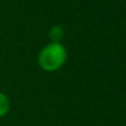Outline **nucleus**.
<instances>
[{
    "instance_id": "f257e3e1",
    "label": "nucleus",
    "mask_w": 126,
    "mask_h": 126,
    "mask_svg": "<svg viewBox=\"0 0 126 126\" xmlns=\"http://www.w3.org/2000/svg\"><path fill=\"white\" fill-rule=\"evenodd\" d=\"M67 51L60 42H50L43 47L38 54V65L47 72H54L66 63Z\"/></svg>"
},
{
    "instance_id": "f03ea898",
    "label": "nucleus",
    "mask_w": 126,
    "mask_h": 126,
    "mask_svg": "<svg viewBox=\"0 0 126 126\" xmlns=\"http://www.w3.org/2000/svg\"><path fill=\"white\" fill-rule=\"evenodd\" d=\"M10 110V99L7 95L0 91V118L5 116Z\"/></svg>"
},
{
    "instance_id": "7ed1b4c3",
    "label": "nucleus",
    "mask_w": 126,
    "mask_h": 126,
    "mask_svg": "<svg viewBox=\"0 0 126 126\" xmlns=\"http://www.w3.org/2000/svg\"><path fill=\"white\" fill-rule=\"evenodd\" d=\"M49 37L51 39V42H60L64 37V30L61 26H54L50 28L49 32Z\"/></svg>"
}]
</instances>
